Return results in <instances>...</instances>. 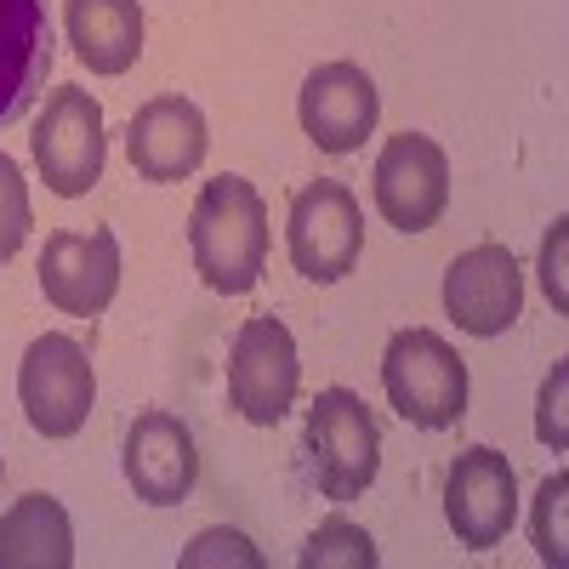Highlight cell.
I'll return each mask as SVG.
<instances>
[{
    "instance_id": "obj_13",
    "label": "cell",
    "mask_w": 569,
    "mask_h": 569,
    "mask_svg": "<svg viewBox=\"0 0 569 569\" xmlns=\"http://www.w3.org/2000/svg\"><path fill=\"white\" fill-rule=\"evenodd\" d=\"M126 485L149 507H177L200 485L194 433L171 410H142L126 433Z\"/></svg>"
},
{
    "instance_id": "obj_19",
    "label": "cell",
    "mask_w": 569,
    "mask_h": 569,
    "mask_svg": "<svg viewBox=\"0 0 569 569\" xmlns=\"http://www.w3.org/2000/svg\"><path fill=\"white\" fill-rule=\"evenodd\" d=\"M34 228V211H29V182L18 171L12 154H0V262H12Z\"/></svg>"
},
{
    "instance_id": "obj_16",
    "label": "cell",
    "mask_w": 569,
    "mask_h": 569,
    "mask_svg": "<svg viewBox=\"0 0 569 569\" xmlns=\"http://www.w3.org/2000/svg\"><path fill=\"white\" fill-rule=\"evenodd\" d=\"M69 46L91 74H126L142 52V7L137 0H69L63 7Z\"/></svg>"
},
{
    "instance_id": "obj_6",
    "label": "cell",
    "mask_w": 569,
    "mask_h": 569,
    "mask_svg": "<svg viewBox=\"0 0 569 569\" xmlns=\"http://www.w3.org/2000/svg\"><path fill=\"white\" fill-rule=\"evenodd\" d=\"M284 240H291V262L302 279H313V284L348 279L359 268V251H365V211L353 200V188L325 182V177L297 188Z\"/></svg>"
},
{
    "instance_id": "obj_7",
    "label": "cell",
    "mask_w": 569,
    "mask_h": 569,
    "mask_svg": "<svg viewBox=\"0 0 569 569\" xmlns=\"http://www.w3.org/2000/svg\"><path fill=\"white\" fill-rule=\"evenodd\" d=\"M297 388H302V359H297L291 330L273 313L246 319L228 353V405L251 427H273L297 405Z\"/></svg>"
},
{
    "instance_id": "obj_18",
    "label": "cell",
    "mask_w": 569,
    "mask_h": 569,
    "mask_svg": "<svg viewBox=\"0 0 569 569\" xmlns=\"http://www.w3.org/2000/svg\"><path fill=\"white\" fill-rule=\"evenodd\" d=\"M308 569H330V563H348V569H376V541L353 525V518H325V525L308 536L302 547Z\"/></svg>"
},
{
    "instance_id": "obj_4",
    "label": "cell",
    "mask_w": 569,
    "mask_h": 569,
    "mask_svg": "<svg viewBox=\"0 0 569 569\" xmlns=\"http://www.w3.org/2000/svg\"><path fill=\"white\" fill-rule=\"evenodd\" d=\"M29 149H34V166H40L46 188H52L58 200L91 194V182L103 177V154H109L98 98L80 86H58L52 98H46L40 120H34Z\"/></svg>"
},
{
    "instance_id": "obj_20",
    "label": "cell",
    "mask_w": 569,
    "mask_h": 569,
    "mask_svg": "<svg viewBox=\"0 0 569 569\" xmlns=\"http://www.w3.org/2000/svg\"><path fill=\"white\" fill-rule=\"evenodd\" d=\"M563 490H569V479L552 472L536 496V518H530V541H536L541 563H552V569H563V558H569L563 552Z\"/></svg>"
},
{
    "instance_id": "obj_11",
    "label": "cell",
    "mask_w": 569,
    "mask_h": 569,
    "mask_svg": "<svg viewBox=\"0 0 569 569\" xmlns=\"http://www.w3.org/2000/svg\"><path fill=\"white\" fill-rule=\"evenodd\" d=\"M525 308V268L507 246H472L445 273V313L467 337H501Z\"/></svg>"
},
{
    "instance_id": "obj_1",
    "label": "cell",
    "mask_w": 569,
    "mask_h": 569,
    "mask_svg": "<svg viewBox=\"0 0 569 569\" xmlns=\"http://www.w3.org/2000/svg\"><path fill=\"white\" fill-rule=\"evenodd\" d=\"M268 206L246 177H211L188 217V251L217 297H246L268 268Z\"/></svg>"
},
{
    "instance_id": "obj_17",
    "label": "cell",
    "mask_w": 569,
    "mask_h": 569,
    "mask_svg": "<svg viewBox=\"0 0 569 569\" xmlns=\"http://www.w3.org/2000/svg\"><path fill=\"white\" fill-rule=\"evenodd\" d=\"M74 525L58 496H23L0 518V569H69Z\"/></svg>"
},
{
    "instance_id": "obj_8",
    "label": "cell",
    "mask_w": 569,
    "mask_h": 569,
    "mask_svg": "<svg viewBox=\"0 0 569 569\" xmlns=\"http://www.w3.org/2000/svg\"><path fill=\"white\" fill-rule=\"evenodd\" d=\"M376 211L388 217V228L399 233H421L433 228L450 206V160L433 137L421 131H399L388 137V149L376 154Z\"/></svg>"
},
{
    "instance_id": "obj_9",
    "label": "cell",
    "mask_w": 569,
    "mask_h": 569,
    "mask_svg": "<svg viewBox=\"0 0 569 569\" xmlns=\"http://www.w3.org/2000/svg\"><path fill=\"white\" fill-rule=\"evenodd\" d=\"M40 291L69 319H98L120 291V240L109 228H58L40 251Z\"/></svg>"
},
{
    "instance_id": "obj_3",
    "label": "cell",
    "mask_w": 569,
    "mask_h": 569,
    "mask_svg": "<svg viewBox=\"0 0 569 569\" xmlns=\"http://www.w3.org/2000/svg\"><path fill=\"white\" fill-rule=\"evenodd\" d=\"M308 456L325 501H359L382 467V427L353 388H325L308 410Z\"/></svg>"
},
{
    "instance_id": "obj_22",
    "label": "cell",
    "mask_w": 569,
    "mask_h": 569,
    "mask_svg": "<svg viewBox=\"0 0 569 569\" xmlns=\"http://www.w3.org/2000/svg\"><path fill=\"white\" fill-rule=\"evenodd\" d=\"M563 382H569V370L558 365V370H552V388L541 393V416H536L541 439H547L552 450H563Z\"/></svg>"
},
{
    "instance_id": "obj_10",
    "label": "cell",
    "mask_w": 569,
    "mask_h": 569,
    "mask_svg": "<svg viewBox=\"0 0 569 569\" xmlns=\"http://www.w3.org/2000/svg\"><path fill=\"white\" fill-rule=\"evenodd\" d=\"M445 518L461 547L472 552H490L501 547V536L512 530L518 518V479H512V461L490 445H472L450 461V479H445Z\"/></svg>"
},
{
    "instance_id": "obj_12",
    "label": "cell",
    "mask_w": 569,
    "mask_h": 569,
    "mask_svg": "<svg viewBox=\"0 0 569 569\" xmlns=\"http://www.w3.org/2000/svg\"><path fill=\"white\" fill-rule=\"evenodd\" d=\"M376 120H382V98L359 63H319L302 80V131L319 154H353Z\"/></svg>"
},
{
    "instance_id": "obj_21",
    "label": "cell",
    "mask_w": 569,
    "mask_h": 569,
    "mask_svg": "<svg viewBox=\"0 0 569 569\" xmlns=\"http://www.w3.org/2000/svg\"><path fill=\"white\" fill-rule=\"evenodd\" d=\"M222 558H228V563H246V569H257V563H262V552H257V547H251V541H246L240 530H206V536H200L194 547L182 552V569H200V563H222Z\"/></svg>"
},
{
    "instance_id": "obj_2",
    "label": "cell",
    "mask_w": 569,
    "mask_h": 569,
    "mask_svg": "<svg viewBox=\"0 0 569 569\" xmlns=\"http://www.w3.org/2000/svg\"><path fill=\"white\" fill-rule=\"evenodd\" d=\"M382 388L410 427L445 433L467 416V359L439 330H399L382 353Z\"/></svg>"
},
{
    "instance_id": "obj_15",
    "label": "cell",
    "mask_w": 569,
    "mask_h": 569,
    "mask_svg": "<svg viewBox=\"0 0 569 569\" xmlns=\"http://www.w3.org/2000/svg\"><path fill=\"white\" fill-rule=\"evenodd\" d=\"M46 69H52L46 0H0V126L29 109Z\"/></svg>"
},
{
    "instance_id": "obj_14",
    "label": "cell",
    "mask_w": 569,
    "mask_h": 569,
    "mask_svg": "<svg viewBox=\"0 0 569 569\" xmlns=\"http://www.w3.org/2000/svg\"><path fill=\"white\" fill-rule=\"evenodd\" d=\"M206 149H211L206 114L188 98H154L131 114L126 154L142 182H182L188 171H200Z\"/></svg>"
},
{
    "instance_id": "obj_5",
    "label": "cell",
    "mask_w": 569,
    "mask_h": 569,
    "mask_svg": "<svg viewBox=\"0 0 569 569\" xmlns=\"http://www.w3.org/2000/svg\"><path fill=\"white\" fill-rule=\"evenodd\" d=\"M18 399H23V416H29L34 433L74 439L91 416V399H98L86 348L74 337H63V330L34 337L23 365H18Z\"/></svg>"
},
{
    "instance_id": "obj_23",
    "label": "cell",
    "mask_w": 569,
    "mask_h": 569,
    "mask_svg": "<svg viewBox=\"0 0 569 569\" xmlns=\"http://www.w3.org/2000/svg\"><path fill=\"white\" fill-rule=\"evenodd\" d=\"M541 279L552 291V308H563V222L552 228V251H541Z\"/></svg>"
}]
</instances>
